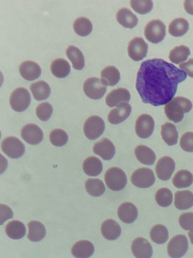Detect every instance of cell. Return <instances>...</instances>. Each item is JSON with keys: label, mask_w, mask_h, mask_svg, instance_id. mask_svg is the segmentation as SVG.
Wrapping results in <instances>:
<instances>
[{"label": "cell", "mask_w": 193, "mask_h": 258, "mask_svg": "<svg viewBox=\"0 0 193 258\" xmlns=\"http://www.w3.org/2000/svg\"><path fill=\"white\" fill-rule=\"evenodd\" d=\"M186 78V73L160 58L142 62L136 88L142 102L154 106L166 104L176 94L177 85Z\"/></svg>", "instance_id": "1"}, {"label": "cell", "mask_w": 193, "mask_h": 258, "mask_svg": "<svg viewBox=\"0 0 193 258\" xmlns=\"http://www.w3.org/2000/svg\"><path fill=\"white\" fill-rule=\"evenodd\" d=\"M192 107L191 102L188 99L177 96L173 98L164 107L167 118L175 123L182 120L184 114L189 112Z\"/></svg>", "instance_id": "2"}, {"label": "cell", "mask_w": 193, "mask_h": 258, "mask_svg": "<svg viewBox=\"0 0 193 258\" xmlns=\"http://www.w3.org/2000/svg\"><path fill=\"white\" fill-rule=\"evenodd\" d=\"M104 178L107 186L113 191L124 189L127 183V178L124 171L116 167L108 169Z\"/></svg>", "instance_id": "3"}, {"label": "cell", "mask_w": 193, "mask_h": 258, "mask_svg": "<svg viewBox=\"0 0 193 258\" xmlns=\"http://www.w3.org/2000/svg\"><path fill=\"white\" fill-rule=\"evenodd\" d=\"M144 33L147 40L156 44L163 40L166 35V27L162 21L153 19L146 25Z\"/></svg>", "instance_id": "4"}, {"label": "cell", "mask_w": 193, "mask_h": 258, "mask_svg": "<svg viewBox=\"0 0 193 258\" xmlns=\"http://www.w3.org/2000/svg\"><path fill=\"white\" fill-rule=\"evenodd\" d=\"M9 102L13 110L16 112H23L28 108L30 104V93L25 88H18L11 93Z\"/></svg>", "instance_id": "5"}, {"label": "cell", "mask_w": 193, "mask_h": 258, "mask_svg": "<svg viewBox=\"0 0 193 258\" xmlns=\"http://www.w3.org/2000/svg\"><path fill=\"white\" fill-rule=\"evenodd\" d=\"M105 129V124L103 119L96 115H92L87 118L83 127L84 135L90 140H94L99 138Z\"/></svg>", "instance_id": "6"}, {"label": "cell", "mask_w": 193, "mask_h": 258, "mask_svg": "<svg viewBox=\"0 0 193 258\" xmlns=\"http://www.w3.org/2000/svg\"><path fill=\"white\" fill-rule=\"evenodd\" d=\"M1 149L7 156L12 159L21 157L25 151L24 145L19 139L15 137L5 138L2 142Z\"/></svg>", "instance_id": "7"}, {"label": "cell", "mask_w": 193, "mask_h": 258, "mask_svg": "<svg viewBox=\"0 0 193 258\" xmlns=\"http://www.w3.org/2000/svg\"><path fill=\"white\" fill-rule=\"evenodd\" d=\"M131 181L137 187L146 188L154 183L155 177L151 169L143 167L138 168L133 172Z\"/></svg>", "instance_id": "8"}, {"label": "cell", "mask_w": 193, "mask_h": 258, "mask_svg": "<svg viewBox=\"0 0 193 258\" xmlns=\"http://www.w3.org/2000/svg\"><path fill=\"white\" fill-rule=\"evenodd\" d=\"M107 86L104 85L98 78L91 77L87 79L83 85L84 94L92 99H100L105 95Z\"/></svg>", "instance_id": "9"}, {"label": "cell", "mask_w": 193, "mask_h": 258, "mask_svg": "<svg viewBox=\"0 0 193 258\" xmlns=\"http://www.w3.org/2000/svg\"><path fill=\"white\" fill-rule=\"evenodd\" d=\"M188 247L186 236L182 234L173 236L167 244V253L172 258H181L186 252Z\"/></svg>", "instance_id": "10"}, {"label": "cell", "mask_w": 193, "mask_h": 258, "mask_svg": "<svg viewBox=\"0 0 193 258\" xmlns=\"http://www.w3.org/2000/svg\"><path fill=\"white\" fill-rule=\"evenodd\" d=\"M154 125V121L151 116L148 114H141L136 120V134L140 138H148L153 133Z\"/></svg>", "instance_id": "11"}, {"label": "cell", "mask_w": 193, "mask_h": 258, "mask_svg": "<svg viewBox=\"0 0 193 258\" xmlns=\"http://www.w3.org/2000/svg\"><path fill=\"white\" fill-rule=\"evenodd\" d=\"M127 51L129 56L133 60H142L147 55L148 45L142 37H135L128 43Z\"/></svg>", "instance_id": "12"}, {"label": "cell", "mask_w": 193, "mask_h": 258, "mask_svg": "<svg viewBox=\"0 0 193 258\" xmlns=\"http://www.w3.org/2000/svg\"><path fill=\"white\" fill-rule=\"evenodd\" d=\"M175 167L174 160L169 156H163L160 158L155 166L157 176L161 180L169 179Z\"/></svg>", "instance_id": "13"}, {"label": "cell", "mask_w": 193, "mask_h": 258, "mask_svg": "<svg viewBox=\"0 0 193 258\" xmlns=\"http://www.w3.org/2000/svg\"><path fill=\"white\" fill-rule=\"evenodd\" d=\"M22 138L28 144L33 145L40 143L43 139V133L42 130L36 124L28 123L21 129Z\"/></svg>", "instance_id": "14"}, {"label": "cell", "mask_w": 193, "mask_h": 258, "mask_svg": "<svg viewBox=\"0 0 193 258\" xmlns=\"http://www.w3.org/2000/svg\"><path fill=\"white\" fill-rule=\"evenodd\" d=\"M131 111L132 107L130 104L126 102H122L110 111L108 120L111 124H119L129 116Z\"/></svg>", "instance_id": "15"}, {"label": "cell", "mask_w": 193, "mask_h": 258, "mask_svg": "<svg viewBox=\"0 0 193 258\" xmlns=\"http://www.w3.org/2000/svg\"><path fill=\"white\" fill-rule=\"evenodd\" d=\"M131 250L136 258H151L153 254L151 244L146 239L141 237H137L133 241Z\"/></svg>", "instance_id": "16"}, {"label": "cell", "mask_w": 193, "mask_h": 258, "mask_svg": "<svg viewBox=\"0 0 193 258\" xmlns=\"http://www.w3.org/2000/svg\"><path fill=\"white\" fill-rule=\"evenodd\" d=\"M19 71L22 78L29 81L38 79L41 73L39 65L31 60H26L22 62L19 66Z\"/></svg>", "instance_id": "17"}, {"label": "cell", "mask_w": 193, "mask_h": 258, "mask_svg": "<svg viewBox=\"0 0 193 258\" xmlns=\"http://www.w3.org/2000/svg\"><path fill=\"white\" fill-rule=\"evenodd\" d=\"M93 151L104 160H110L115 155V147L110 140L103 138L93 145Z\"/></svg>", "instance_id": "18"}, {"label": "cell", "mask_w": 193, "mask_h": 258, "mask_svg": "<svg viewBox=\"0 0 193 258\" xmlns=\"http://www.w3.org/2000/svg\"><path fill=\"white\" fill-rule=\"evenodd\" d=\"M131 98L129 91L124 88L111 91L106 96V103L110 107L117 106L123 102H129Z\"/></svg>", "instance_id": "19"}, {"label": "cell", "mask_w": 193, "mask_h": 258, "mask_svg": "<svg viewBox=\"0 0 193 258\" xmlns=\"http://www.w3.org/2000/svg\"><path fill=\"white\" fill-rule=\"evenodd\" d=\"M117 214L119 219L122 222L131 224L137 219L138 210L133 204L130 202H125L119 207Z\"/></svg>", "instance_id": "20"}, {"label": "cell", "mask_w": 193, "mask_h": 258, "mask_svg": "<svg viewBox=\"0 0 193 258\" xmlns=\"http://www.w3.org/2000/svg\"><path fill=\"white\" fill-rule=\"evenodd\" d=\"M101 233L109 240L117 239L121 235V228L119 224L113 219H107L102 224Z\"/></svg>", "instance_id": "21"}, {"label": "cell", "mask_w": 193, "mask_h": 258, "mask_svg": "<svg viewBox=\"0 0 193 258\" xmlns=\"http://www.w3.org/2000/svg\"><path fill=\"white\" fill-rule=\"evenodd\" d=\"M94 250V246L91 242L81 240L72 246L71 253L76 258H89L93 254Z\"/></svg>", "instance_id": "22"}, {"label": "cell", "mask_w": 193, "mask_h": 258, "mask_svg": "<svg viewBox=\"0 0 193 258\" xmlns=\"http://www.w3.org/2000/svg\"><path fill=\"white\" fill-rule=\"evenodd\" d=\"M116 19L123 27L130 29L135 27L138 22L137 16L126 8H121L117 11Z\"/></svg>", "instance_id": "23"}, {"label": "cell", "mask_w": 193, "mask_h": 258, "mask_svg": "<svg viewBox=\"0 0 193 258\" xmlns=\"http://www.w3.org/2000/svg\"><path fill=\"white\" fill-rule=\"evenodd\" d=\"M137 159L146 165H152L156 160L154 152L150 148L143 145L137 146L134 150Z\"/></svg>", "instance_id": "24"}, {"label": "cell", "mask_w": 193, "mask_h": 258, "mask_svg": "<svg viewBox=\"0 0 193 258\" xmlns=\"http://www.w3.org/2000/svg\"><path fill=\"white\" fill-rule=\"evenodd\" d=\"M174 204L180 210L190 208L193 206V193L188 190L177 191L174 194Z\"/></svg>", "instance_id": "25"}, {"label": "cell", "mask_w": 193, "mask_h": 258, "mask_svg": "<svg viewBox=\"0 0 193 258\" xmlns=\"http://www.w3.org/2000/svg\"><path fill=\"white\" fill-rule=\"evenodd\" d=\"M101 82L107 86H113L120 80L119 71L113 66H109L104 68L101 72Z\"/></svg>", "instance_id": "26"}, {"label": "cell", "mask_w": 193, "mask_h": 258, "mask_svg": "<svg viewBox=\"0 0 193 258\" xmlns=\"http://www.w3.org/2000/svg\"><path fill=\"white\" fill-rule=\"evenodd\" d=\"M30 89L34 99L39 101L47 99L51 93L49 85L44 81H39L31 84Z\"/></svg>", "instance_id": "27"}, {"label": "cell", "mask_w": 193, "mask_h": 258, "mask_svg": "<svg viewBox=\"0 0 193 258\" xmlns=\"http://www.w3.org/2000/svg\"><path fill=\"white\" fill-rule=\"evenodd\" d=\"M82 169L84 172L87 175L96 176L102 172L103 164L99 158L90 156L84 160Z\"/></svg>", "instance_id": "28"}, {"label": "cell", "mask_w": 193, "mask_h": 258, "mask_svg": "<svg viewBox=\"0 0 193 258\" xmlns=\"http://www.w3.org/2000/svg\"><path fill=\"white\" fill-rule=\"evenodd\" d=\"M66 54L75 70H81L84 68V57L82 52L78 47L70 45L66 50Z\"/></svg>", "instance_id": "29"}, {"label": "cell", "mask_w": 193, "mask_h": 258, "mask_svg": "<svg viewBox=\"0 0 193 258\" xmlns=\"http://www.w3.org/2000/svg\"><path fill=\"white\" fill-rule=\"evenodd\" d=\"M162 139L168 146L176 145L177 143L178 134L176 127L169 122H165L161 126Z\"/></svg>", "instance_id": "30"}, {"label": "cell", "mask_w": 193, "mask_h": 258, "mask_svg": "<svg viewBox=\"0 0 193 258\" xmlns=\"http://www.w3.org/2000/svg\"><path fill=\"white\" fill-rule=\"evenodd\" d=\"M28 239L33 242L42 240L46 234V229L43 224L37 221H31L28 224Z\"/></svg>", "instance_id": "31"}, {"label": "cell", "mask_w": 193, "mask_h": 258, "mask_svg": "<svg viewBox=\"0 0 193 258\" xmlns=\"http://www.w3.org/2000/svg\"><path fill=\"white\" fill-rule=\"evenodd\" d=\"M188 29V22L182 18L173 19L168 25V32L174 37H180L184 35Z\"/></svg>", "instance_id": "32"}, {"label": "cell", "mask_w": 193, "mask_h": 258, "mask_svg": "<svg viewBox=\"0 0 193 258\" xmlns=\"http://www.w3.org/2000/svg\"><path fill=\"white\" fill-rule=\"evenodd\" d=\"M50 70L55 77L64 78L69 75L70 72V66L65 59L57 58L51 62Z\"/></svg>", "instance_id": "33"}, {"label": "cell", "mask_w": 193, "mask_h": 258, "mask_svg": "<svg viewBox=\"0 0 193 258\" xmlns=\"http://www.w3.org/2000/svg\"><path fill=\"white\" fill-rule=\"evenodd\" d=\"M7 235L13 239H19L26 234V227L24 224L18 220H13L8 223L5 228Z\"/></svg>", "instance_id": "34"}, {"label": "cell", "mask_w": 193, "mask_h": 258, "mask_svg": "<svg viewBox=\"0 0 193 258\" xmlns=\"http://www.w3.org/2000/svg\"><path fill=\"white\" fill-rule=\"evenodd\" d=\"M172 182L173 185L177 188L187 187L193 183V175L187 170H180L174 175Z\"/></svg>", "instance_id": "35"}, {"label": "cell", "mask_w": 193, "mask_h": 258, "mask_svg": "<svg viewBox=\"0 0 193 258\" xmlns=\"http://www.w3.org/2000/svg\"><path fill=\"white\" fill-rule=\"evenodd\" d=\"M85 188L89 195L94 197H100L106 190L103 182L99 178H89L86 180Z\"/></svg>", "instance_id": "36"}, {"label": "cell", "mask_w": 193, "mask_h": 258, "mask_svg": "<svg viewBox=\"0 0 193 258\" xmlns=\"http://www.w3.org/2000/svg\"><path fill=\"white\" fill-rule=\"evenodd\" d=\"M190 54L189 48L185 45H181L172 49L169 54L170 60L175 64H179L187 59Z\"/></svg>", "instance_id": "37"}, {"label": "cell", "mask_w": 193, "mask_h": 258, "mask_svg": "<svg viewBox=\"0 0 193 258\" xmlns=\"http://www.w3.org/2000/svg\"><path fill=\"white\" fill-rule=\"evenodd\" d=\"M150 237L154 242L158 244H163L168 238V230L163 225H155L150 230Z\"/></svg>", "instance_id": "38"}, {"label": "cell", "mask_w": 193, "mask_h": 258, "mask_svg": "<svg viewBox=\"0 0 193 258\" xmlns=\"http://www.w3.org/2000/svg\"><path fill=\"white\" fill-rule=\"evenodd\" d=\"M73 28L74 32L78 35L86 36L91 33L92 26L88 19L85 17H79L74 21Z\"/></svg>", "instance_id": "39"}, {"label": "cell", "mask_w": 193, "mask_h": 258, "mask_svg": "<svg viewBox=\"0 0 193 258\" xmlns=\"http://www.w3.org/2000/svg\"><path fill=\"white\" fill-rule=\"evenodd\" d=\"M155 199L159 206L167 207L171 204L173 201V195L169 189L162 187L156 191Z\"/></svg>", "instance_id": "40"}, {"label": "cell", "mask_w": 193, "mask_h": 258, "mask_svg": "<svg viewBox=\"0 0 193 258\" xmlns=\"http://www.w3.org/2000/svg\"><path fill=\"white\" fill-rule=\"evenodd\" d=\"M49 139L53 145L56 147H61L67 143L68 137L64 130L57 128L51 132L49 134Z\"/></svg>", "instance_id": "41"}, {"label": "cell", "mask_w": 193, "mask_h": 258, "mask_svg": "<svg viewBox=\"0 0 193 258\" xmlns=\"http://www.w3.org/2000/svg\"><path fill=\"white\" fill-rule=\"evenodd\" d=\"M130 4L134 11L142 15L149 13L153 8V2L151 1H130Z\"/></svg>", "instance_id": "42"}, {"label": "cell", "mask_w": 193, "mask_h": 258, "mask_svg": "<svg viewBox=\"0 0 193 258\" xmlns=\"http://www.w3.org/2000/svg\"><path fill=\"white\" fill-rule=\"evenodd\" d=\"M53 112V107L48 102L39 104L36 108V114L38 118L42 121L48 120Z\"/></svg>", "instance_id": "43"}, {"label": "cell", "mask_w": 193, "mask_h": 258, "mask_svg": "<svg viewBox=\"0 0 193 258\" xmlns=\"http://www.w3.org/2000/svg\"><path fill=\"white\" fill-rule=\"evenodd\" d=\"M179 145L184 151L193 152V132L183 134L180 138Z\"/></svg>", "instance_id": "44"}, {"label": "cell", "mask_w": 193, "mask_h": 258, "mask_svg": "<svg viewBox=\"0 0 193 258\" xmlns=\"http://www.w3.org/2000/svg\"><path fill=\"white\" fill-rule=\"evenodd\" d=\"M181 227L185 230H190L193 228V213H182L178 219Z\"/></svg>", "instance_id": "45"}, {"label": "cell", "mask_w": 193, "mask_h": 258, "mask_svg": "<svg viewBox=\"0 0 193 258\" xmlns=\"http://www.w3.org/2000/svg\"><path fill=\"white\" fill-rule=\"evenodd\" d=\"M1 208V225H2L7 220L13 217V212L7 206L0 205Z\"/></svg>", "instance_id": "46"}, {"label": "cell", "mask_w": 193, "mask_h": 258, "mask_svg": "<svg viewBox=\"0 0 193 258\" xmlns=\"http://www.w3.org/2000/svg\"><path fill=\"white\" fill-rule=\"evenodd\" d=\"M180 70H184L189 77L193 78V58H189L187 61L179 64Z\"/></svg>", "instance_id": "47"}, {"label": "cell", "mask_w": 193, "mask_h": 258, "mask_svg": "<svg viewBox=\"0 0 193 258\" xmlns=\"http://www.w3.org/2000/svg\"><path fill=\"white\" fill-rule=\"evenodd\" d=\"M183 7L187 13L193 15V0L184 1Z\"/></svg>", "instance_id": "48"}, {"label": "cell", "mask_w": 193, "mask_h": 258, "mask_svg": "<svg viewBox=\"0 0 193 258\" xmlns=\"http://www.w3.org/2000/svg\"><path fill=\"white\" fill-rule=\"evenodd\" d=\"M188 236L191 243L193 244V228L191 229L188 233Z\"/></svg>", "instance_id": "49"}]
</instances>
